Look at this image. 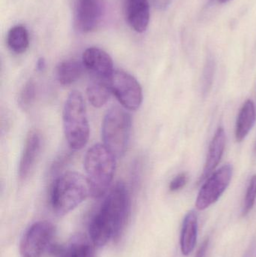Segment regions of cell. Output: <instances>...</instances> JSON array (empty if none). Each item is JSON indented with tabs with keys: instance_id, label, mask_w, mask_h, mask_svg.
I'll use <instances>...</instances> for the list:
<instances>
[{
	"instance_id": "cell-7",
	"label": "cell",
	"mask_w": 256,
	"mask_h": 257,
	"mask_svg": "<svg viewBox=\"0 0 256 257\" xmlns=\"http://www.w3.org/2000/svg\"><path fill=\"white\" fill-rule=\"evenodd\" d=\"M55 235V227L48 221L32 225L24 234L20 244L21 257H42Z\"/></svg>"
},
{
	"instance_id": "cell-3",
	"label": "cell",
	"mask_w": 256,
	"mask_h": 257,
	"mask_svg": "<svg viewBox=\"0 0 256 257\" xmlns=\"http://www.w3.org/2000/svg\"><path fill=\"white\" fill-rule=\"evenodd\" d=\"M88 195L87 178L78 172H68L53 183L50 199L53 210L59 215H65L82 203Z\"/></svg>"
},
{
	"instance_id": "cell-20",
	"label": "cell",
	"mask_w": 256,
	"mask_h": 257,
	"mask_svg": "<svg viewBox=\"0 0 256 257\" xmlns=\"http://www.w3.org/2000/svg\"><path fill=\"white\" fill-rule=\"evenodd\" d=\"M36 97V84L33 80H30L26 83L20 93L19 102L20 106L23 109H27L33 104Z\"/></svg>"
},
{
	"instance_id": "cell-14",
	"label": "cell",
	"mask_w": 256,
	"mask_h": 257,
	"mask_svg": "<svg viewBox=\"0 0 256 257\" xmlns=\"http://www.w3.org/2000/svg\"><path fill=\"white\" fill-rule=\"evenodd\" d=\"M198 239V216L193 210L189 211L183 219L180 234V250L183 256H189L196 245Z\"/></svg>"
},
{
	"instance_id": "cell-17",
	"label": "cell",
	"mask_w": 256,
	"mask_h": 257,
	"mask_svg": "<svg viewBox=\"0 0 256 257\" xmlns=\"http://www.w3.org/2000/svg\"><path fill=\"white\" fill-rule=\"evenodd\" d=\"M111 91L108 81L92 78L87 87V94L89 102L95 108H101L107 103Z\"/></svg>"
},
{
	"instance_id": "cell-23",
	"label": "cell",
	"mask_w": 256,
	"mask_h": 257,
	"mask_svg": "<svg viewBox=\"0 0 256 257\" xmlns=\"http://www.w3.org/2000/svg\"><path fill=\"white\" fill-rule=\"evenodd\" d=\"M188 182V175L186 172L177 175L174 179L170 182L169 190L171 192H177L182 190Z\"/></svg>"
},
{
	"instance_id": "cell-21",
	"label": "cell",
	"mask_w": 256,
	"mask_h": 257,
	"mask_svg": "<svg viewBox=\"0 0 256 257\" xmlns=\"http://www.w3.org/2000/svg\"><path fill=\"white\" fill-rule=\"evenodd\" d=\"M256 200V175H252L246 189L244 202L242 208V216L247 215L255 205Z\"/></svg>"
},
{
	"instance_id": "cell-22",
	"label": "cell",
	"mask_w": 256,
	"mask_h": 257,
	"mask_svg": "<svg viewBox=\"0 0 256 257\" xmlns=\"http://www.w3.org/2000/svg\"><path fill=\"white\" fill-rule=\"evenodd\" d=\"M215 72V62L211 56L207 57L203 71L202 93L205 96L211 89Z\"/></svg>"
},
{
	"instance_id": "cell-26",
	"label": "cell",
	"mask_w": 256,
	"mask_h": 257,
	"mask_svg": "<svg viewBox=\"0 0 256 257\" xmlns=\"http://www.w3.org/2000/svg\"><path fill=\"white\" fill-rule=\"evenodd\" d=\"M45 66H46V63H45V59H39V60L37 61V64H36V68H37V70H44V69H45Z\"/></svg>"
},
{
	"instance_id": "cell-10",
	"label": "cell",
	"mask_w": 256,
	"mask_h": 257,
	"mask_svg": "<svg viewBox=\"0 0 256 257\" xmlns=\"http://www.w3.org/2000/svg\"><path fill=\"white\" fill-rule=\"evenodd\" d=\"M84 69L92 78L108 81L114 72V63L111 56L99 48L91 47L84 51L82 56Z\"/></svg>"
},
{
	"instance_id": "cell-13",
	"label": "cell",
	"mask_w": 256,
	"mask_h": 257,
	"mask_svg": "<svg viewBox=\"0 0 256 257\" xmlns=\"http://www.w3.org/2000/svg\"><path fill=\"white\" fill-rule=\"evenodd\" d=\"M225 133L223 127L217 128L209 146L208 154L204 163L202 174L199 177L198 184H201L215 172V169L220 163L225 148Z\"/></svg>"
},
{
	"instance_id": "cell-5",
	"label": "cell",
	"mask_w": 256,
	"mask_h": 257,
	"mask_svg": "<svg viewBox=\"0 0 256 257\" xmlns=\"http://www.w3.org/2000/svg\"><path fill=\"white\" fill-rule=\"evenodd\" d=\"M131 128L132 119L124 108L114 106L107 111L102 122V140L116 158H121L126 153Z\"/></svg>"
},
{
	"instance_id": "cell-19",
	"label": "cell",
	"mask_w": 256,
	"mask_h": 257,
	"mask_svg": "<svg viewBox=\"0 0 256 257\" xmlns=\"http://www.w3.org/2000/svg\"><path fill=\"white\" fill-rule=\"evenodd\" d=\"M57 257H93V250L87 241L78 238L59 252Z\"/></svg>"
},
{
	"instance_id": "cell-1",
	"label": "cell",
	"mask_w": 256,
	"mask_h": 257,
	"mask_svg": "<svg viewBox=\"0 0 256 257\" xmlns=\"http://www.w3.org/2000/svg\"><path fill=\"white\" fill-rule=\"evenodd\" d=\"M130 208L127 187L123 183H117L90 221L89 233L95 246L103 247L111 239L120 237L129 219Z\"/></svg>"
},
{
	"instance_id": "cell-6",
	"label": "cell",
	"mask_w": 256,
	"mask_h": 257,
	"mask_svg": "<svg viewBox=\"0 0 256 257\" xmlns=\"http://www.w3.org/2000/svg\"><path fill=\"white\" fill-rule=\"evenodd\" d=\"M110 90L122 106L136 111L143 102V90L138 80L128 72L114 70L108 80Z\"/></svg>"
},
{
	"instance_id": "cell-2",
	"label": "cell",
	"mask_w": 256,
	"mask_h": 257,
	"mask_svg": "<svg viewBox=\"0 0 256 257\" xmlns=\"http://www.w3.org/2000/svg\"><path fill=\"white\" fill-rule=\"evenodd\" d=\"M115 158L102 144L93 145L86 153L84 169L92 197L98 199L108 191L115 173Z\"/></svg>"
},
{
	"instance_id": "cell-24",
	"label": "cell",
	"mask_w": 256,
	"mask_h": 257,
	"mask_svg": "<svg viewBox=\"0 0 256 257\" xmlns=\"http://www.w3.org/2000/svg\"><path fill=\"white\" fill-rule=\"evenodd\" d=\"M209 242H210V240H209L208 237H207V238L203 241L202 244H201L199 248H198L195 257H206L207 250H208Z\"/></svg>"
},
{
	"instance_id": "cell-11",
	"label": "cell",
	"mask_w": 256,
	"mask_h": 257,
	"mask_svg": "<svg viewBox=\"0 0 256 257\" xmlns=\"http://www.w3.org/2000/svg\"><path fill=\"white\" fill-rule=\"evenodd\" d=\"M125 16L132 30L138 33H144L150 23V1L125 0Z\"/></svg>"
},
{
	"instance_id": "cell-9",
	"label": "cell",
	"mask_w": 256,
	"mask_h": 257,
	"mask_svg": "<svg viewBox=\"0 0 256 257\" xmlns=\"http://www.w3.org/2000/svg\"><path fill=\"white\" fill-rule=\"evenodd\" d=\"M105 0H79L75 11V25L81 33H89L100 26L105 15Z\"/></svg>"
},
{
	"instance_id": "cell-16",
	"label": "cell",
	"mask_w": 256,
	"mask_h": 257,
	"mask_svg": "<svg viewBox=\"0 0 256 257\" xmlns=\"http://www.w3.org/2000/svg\"><path fill=\"white\" fill-rule=\"evenodd\" d=\"M84 69L82 62L72 59L62 61L59 63L56 71L57 80L62 85H71L80 79Z\"/></svg>"
},
{
	"instance_id": "cell-4",
	"label": "cell",
	"mask_w": 256,
	"mask_h": 257,
	"mask_svg": "<svg viewBox=\"0 0 256 257\" xmlns=\"http://www.w3.org/2000/svg\"><path fill=\"white\" fill-rule=\"evenodd\" d=\"M63 128L69 147L78 151L88 142L90 125L82 94L73 90L68 96L63 112Z\"/></svg>"
},
{
	"instance_id": "cell-12",
	"label": "cell",
	"mask_w": 256,
	"mask_h": 257,
	"mask_svg": "<svg viewBox=\"0 0 256 257\" xmlns=\"http://www.w3.org/2000/svg\"><path fill=\"white\" fill-rule=\"evenodd\" d=\"M42 148V136L39 132L31 131L27 136L19 163V177L21 180L28 178L33 171Z\"/></svg>"
},
{
	"instance_id": "cell-27",
	"label": "cell",
	"mask_w": 256,
	"mask_h": 257,
	"mask_svg": "<svg viewBox=\"0 0 256 257\" xmlns=\"http://www.w3.org/2000/svg\"><path fill=\"white\" fill-rule=\"evenodd\" d=\"M219 2H220L221 3H227V2L229 1V0H219Z\"/></svg>"
},
{
	"instance_id": "cell-18",
	"label": "cell",
	"mask_w": 256,
	"mask_h": 257,
	"mask_svg": "<svg viewBox=\"0 0 256 257\" xmlns=\"http://www.w3.org/2000/svg\"><path fill=\"white\" fill-rule=\"evenodd\" d=\"M7 44L9 49L15 54H24L30 45V36L27 28L17 25L10 29L7 35Z\"/></svg>"
},
{
	"instance_id": "cell-15",
	"label": "cell",
	"mask_w": 256,
	"mask_h": 257,
	"mask_svg": "<svg viewBox=\"0 0 256 257\" xmlns=\"http://www.w3.org/2000/svg\"><path fill=\"white\" fill-rule=\"evenodd\" d=\"M256 120L255 104L251 99H248L242 105L239 111L235 125V139L241 142L248 136L253 127Z\"/></svg>"
},
{
	"instance_id": "cell-28",
	"label": "cell",
	"mask_w": 256,
	"mask_h": 257,
	"mask_svg": "<svg viewBox=\"0 0 256 257\" xmlns=\"http://www.w3.org/2000/svg\"><path fill=\"white\" fill-rule=\"evenodd\" d=\"M255 151L256 152V145H255Z\"/></svg>"
},
{
	"instance_id": "cell-8",
	"label": "cell",
	"mask_w": 256,
	"mask_h": 257,
	"mask_svg": "<svg viewBox=\"0 0 256 257\" xmlns=\"http://www.w3.org/2000/svg\"><path fill=\"white\" fill-rule=\"evenodd\" d=\"M232 173V166L225 164L204 181L195 202L197 209L204 211L219 200L229 186Z\"/></svg>"
},
{
	"instance_id": "cell-25",
	"label": "cell",
	"mask_w": 256,
	"mask_h": 257,
	"mask_svg": "<svg viewBox=\"0 0 256 257\" xmlns=\"http://www.w3.org/2000/svg\"><path fill=\"white\" fill-rule=\"evenodd\" d=\"M173 0H152L153 6L159 10H165L172 3Z\"/></svg>"
}]
</instances>
